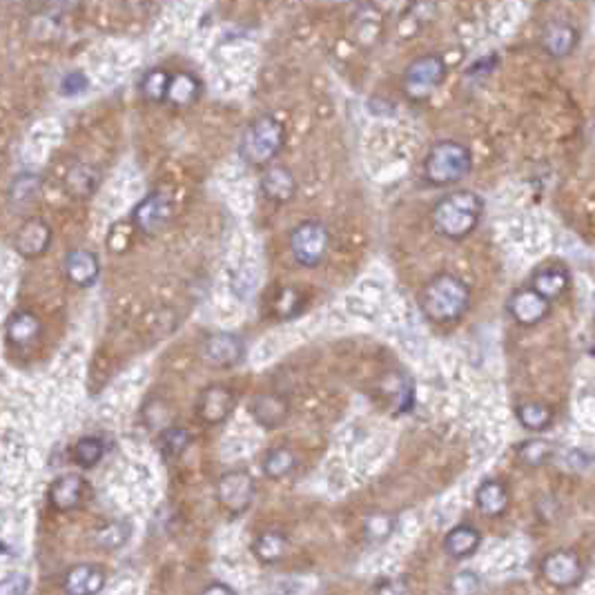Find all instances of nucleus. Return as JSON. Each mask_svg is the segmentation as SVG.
<instances>
[{
	"instance_id": "5",
	"label": "nucleus",
	"mask_w": 595,
	"mask_h": 595,
	"mask_svg": "<svg viewBox=\"0 0 595 595\" xmlns=\"http://www.w3.org/2000/svg\"><path fill=\"white\" fill-rule=\"evenodd\" d=\"M449 66L440 54H424L410 61L401 76V90L415 103L428 101L446 81Z\"/></svg>"
},
{
	"instance_id": "18",
	"label": "nucleus",
	"mask_w": 595,
	"mask_h": 595,
	"mask_svg": "<svg viewBox=\"0 0 595 595\" xmlns=\"http://www.w3.org/2000/svg\"><path fill=\"white\" fill-rule=\"evenodd\" d=\"M530 285L553 303L556 299L564 297L566 290L571 288V272L564 264L539 266L530 276Z\"/></svg>"
},
{
	"instance_id": "8",
	"label": "nucleus",
	"mask_w": 595,
	"mask_h": 595,
	"mask_svg": "<svg viewBox=\"0 0 595 595\" xmlns=\"http://www.w3.org/2000/svg\"><path fill=\"white\" fill-rule=\"evenodd\" d=\"M216 497H219V504L230 513H243L255 500V479L243 468L228 470L219 477Z\"/></svg>"
},
{
	"instance_id": "30",
	"label": "nucleus",
	"mask_w": 595,
	"mask_h": 595,
	"mask_svg": "<svg viewBox=\"0 0 595 595\" xmlns=\"http://www.w3.org/2000/svg\"><path fill=\"white\" fill-rule=\"evenodd\" d=\"M294 466H297V455L290 449H285V446H279V449H272L270 453L266 455L264 473L266 477L270 479H281L293 473Z\"/></svg>"
},
{
	"instance_id": "33",
	"label": "nucleus",
	"mask_w": 595,
	"mask_h": 595,
	"mask_svg": "<svg viewBox=\"0 0 595 595\" xmlns=\"http://www.w3.org/2000/svg\"><path fill=\"white\" fill-rule=\"evenodd\" d=\"M159 446L161 453H163L168 459L179 458V455L190 446V433L181 426H170L168 431H163L159 435Z\"/></svg>"
},
{
	"instance_id": "9",
	"label": "nucleus",
	"mask_w": 595,
	"mask_h": 595,
	"mask_svg": "<svg viewBox=\"0 0 595 595\" xmlns=\"http://www.w3.org/2000/svg\"><path fill=\"white\" fill-rule=\"evenodd\" d=\"M201 357L212 368H234L246 357V344L234 332H212L203 339Z\"/></svg>"
},
{
	"instance_id": "34",
	"label": "nucleus",
	"mask_w": 595,
	"mask_h": 595,
	"mask_svg": "<svg viewBox=\"0 0 595 595\" xmlns=\"http://www.w3.org/2000/svg\"><path fill=\"white\" fill-rule=\"evenodd\" d=\"M143 419H145L147 426L152 431H168L170 428V408L165 404V399H159V397H150L143 406Z\"/></svg>"
},
{
	"instance_id": "3",
	"label": "nucleus",
	"mask_w": 595,
	"mask_h": 595,
	"mask_svg": "<svg viewBox=\"0 0 595 595\" xmlns=\"http://www.w3.org/2000/svg\"><path fill=\"white\" fill-rule=\"evenodd\" d=\"M285 145L284 123L272 114H261L243 132L239 141V156L252 168H270L272 161Z\"/></svg>"
},
{
	"instance_id": "16",
	"label": "nucleus",
	"mask_w": 595,
	"mask_h": 595,
	"mask_svg": "<svg viewBox=\"0 0 595 595\" xmlns=\"http://www.w3.org/2000/svg\"><path fill=\"white\" fill-rule=\"evenodd\" d=\"M63 272H66L67 281L76 288H90L99 281L101 276V261L99 257L85 248H76L69 250L63 259Z\"/></svg>"
},
{
	"instance_id": "39",
	"label": "nucleus",
	"mask_w": 595,
	"mask_h": 595,
	"mask_svg": "<svg viewBox=\"0 0 595 595\" xmlns=\"http://www.w3.org/2000/svg\"><path fill=\"white\" fill-rule=\"evenodd\" d=\"M564 464L569 466L571 470H589L595 466V458L582 449H569L564 453Z\"/></svg>"
},
{
	"instance_id": "17",
	"label": "nucleus",
	"mask_w": 595,
	"mask_h": 595,
	"mask_svg": "<svg viewBox=\"0 0 595 595\" xmlns=\"http://www.w3.org/2000/svg\"><path fill=\"white\" fill-rule=\"evenodd\" d=\"M248 410H250V415L259 426H264L266 431H275V428L284 426L285 419H288L290 404L279 393H257L250 399Z\"/></svg>"
},
{
	"instance_id": "1",
	"label": "nucleus",
	"mask_w": 595,
	"mask_h": 595,
	"mask_svg": "<svg viewBox=\"0 0 595 595\" xmlns=\"http://www.w3.org/2000/svg\"><path fill=\"white\" fill-rule=\"evenodd\" d=\"M419 308L433 324H455L470 308L468 284L453 272H440L419 293Z\"/></svg>"
},
{
	"instance_id": "25",
	"label": "nucleus",
	"mask_w": 595,
	"mask_h": 595,
	"mask_svg": "<svg viewBox=\"0 0 595 595\" xmlns=\"http://www.w3.org/2000/svg\"><path fill=\"white\" fill-rule=\"evenodd\" d=\"M67 192L76 198H87L94 195L101 186V172L90 163H76L69 170L66 179Z\"/></svg>"
},
{
	"instance_id": "35",
	"label": "nucleus",
	"mask_w": 595,
	"mask_h": 595,
	"mask_svg": "<svg viewBox=\"0 0 595 595\" xmlns=\"http://www.w3.org/2000/svg\"><path fill=\"white\" fill-rule=\"evenodd\" d=\"M130 538V524L126 522H112L108 527H103L96 533V544L105 551H112V548L123 547Z\"/></svg>"
},
{
	"instance_id": "26",
	"label": "nucleus",
	"mask_w": 595,
	"mask_h": 595,
	"mask_svg": "<svg viewBox=\"0 0 595 595\" xmlns=\"http://www.w3.org/2000/svg\"><path fill=\"white\" fill-rule=\"evenodd\" d=\"M39 192H40V177H39V174L22 172V174H18V177H13L12 183H9L7 203L12 207H18V210H22V207L31 206V203L39 198Z\"/></svg>"
},
{
	"instance_id": "10",
	"label": "nucleus",
	"mask_w": 595,
	"mask_h": 595,
	"mask_svg": "<svg viewBox=\"0 0 595 595\" xmlns=\"http://www.w3.org/2000/svg\"><path fill=\"white\" fill-rule=\"evenodd\" d=\"M539 573L547 580L551 587L556 589H571L580 582L584 573V566L580 562L578 553L566 551V548H557V551L544 556L542 564H539Z\"/></svg>"
},
{
	"instance_id": "27",
	"label": "nucleus",
	"mask_w": 595,
	"mask_h": 595,
	"mask_svg": "<svg viewBox=\"0 0 595 595\" xmlns=\"http://www.w3.org/2000/svg\"><path fill=\"white\" fill-rule=\"evenodd\" d=\"M201 96V83L190 72H179L172 74V85H170L168 103L177 105V108H190L197 103Z\"/></svg>"
},
{
	"instance_id": "12",
	"label": "nucleus",
	"mask_w": 595,
	"mask_h": 595,
	"mask_svg": "<svg viewBox=\"0 0 595 595\" xmlns=\"http://www.w3.org/2000/svg\"><path fill=\"white\" fill-rule=\"evenodd\" d=\"M170 216H172L170 197L165 192H152L143 201H138L132 210V225L138 232L152 237L168 225Z\"/></svg>"
},
{
	"instance_id": "21",
	"label": "nucleus",
	"mask_w": 595,
	"mask_h": 595,
	"mask_svg": "<svg viewBox=\"0 0 595 595\" xmlns=\"http://www.w3.org/2000/svg\"><path fill=\"white\" fill-rule=\"evenodd\" d=\"M85 493V479L76 473L61 475L49 488V502L57 511H72L81 504Z\"/></svg>"
},
{
	"instance_id": "24",
	"label": "nucleus",
	"mask_w": 595,
	"mask_h": 595,
	"mask_svg": "<svg viewBox=\"0 0 595 595\" xmlns=\"http://www.w3.org/2000/svg\"><path fill=\"white\" fill-rule=\"evenodd\" d=\"M479 542H482V535H479L477 529L470 527V524H459V527L451 529L446 533L444 551L451 557H455V560H464V557L473 556L477 551Z\"/></svg>"
},
{
	"instance_id": "28",
	"label": "nucleus",
	"mask_w": 595,
	"mask_h": 595,
	"mask_svg": "<svg viewBox=\"0 0 595 595\" xmlns=\"http://www.w3.org/2000/svg\"><path fill=\"white\" fill-rule=\"evenodd\" d=\"M170 85H172V74L168 69H150L141 81V94L152 103H168Z\"/></svg>"
},
{
	"instance_id": "45",
	"label": "nucleus",
	"mask_w": 595,
	"mask_h": 595,
	"mask_svg": "<svg viewBox=\"0 0 595 595\" xmlns=\"http://www.w3.org/2000/svg\"><path fill=\"white\" fill-rule=\"evenodd\" d=\"M593 315H595V293H593Z\"/></svg>"
},
{
	"instance_id": "15",
	"label": "nucleus",
	"mask_w": 595,
	"mask_h": 595,
	"mask_svg": "<svg viewBox=\"0 0 595 595\" xmlns=\"http://www.w3.org/2000/svg\"><path fill=\"white\" fill-rule=\"evenodd\" d=\"M542 49L551 58H566L573 54V49L580 43V31L573 22L564 18H553L542 27Z\"/></svg>"
},
{
	"instance_id": "13",
	"label": "nucleus",
	"mask_w": 595,
	"mask_h": 595,
	"mask_svg": "<svg viewBox=\"0 0 595 595\" xmlns=\"http://www.w3.org/2000/svg\"><path fill=\"white\" fill-rule=\"evenodd\" d=\"M234 406H237V395H234L232 389L223 384H212L198 395L197 415L206 424L214 426V424L225 422L232 415Z\"/></svg>"
},
{
	"instance_id": "22",
	"label": "nucleus",
	"mask_w": 595,
	"mask_h": 595,
	"mask_svg": "<svg viewBox=\"0 0 595 595\" xmlns=\"http://www.w3.org/2000/svg\"><path fill=\"white\" fill-rule=\"evenodd\" d=\"M475 504L486 518H500L509 509V491L497 479H486L475 491Z\"/></svg>"
},
{
	"instance_id": "7",
	"label": "nucleus",
	"mask_w": 595,
	"mask_h": 595,
	"mask_svg": "<svg viewBox=\"0 0 595 595\" xmlns=\"http://www.w3.org/2000/svg\"><path fill=\"white\" fill-rule=\"evenodd\" d=\"M553 311V303L547 297L538 293L533 285H522V288L513 290L506 302V312L511 315V319L515 321L522 328H533L539 326Z\"/></svg>"
},
{
	"instance_id": "42",
	"label": "nucleus",
	"mask_w": 595,
	"mask_h": 595,
	"mask_svg": "<svg viewBox=\"0 0 595 595\" xmlns=\"http://www.w3.org/2000/svg\"><path fill=\"white\" fill-rule=\"evenodd\" d=\"M27 591V578L22 573L9 575L3 582V595H25Z\"/></svg>"
},
{
	"instance_id": "19",
	"label": "nucleus",
	"mask_w": 595,
	"mask_h": 595,
	"mask_svg": "<svg viewBox=\"0 0 595 595\" xmlns=\"http://www.w3.org/2000/svg\"><path fill=\"white\" fill-rule=\"evenodd\" d=\"M261 192L272 203H288L297 195V179L285 165H270L261 177Z\"/></svg>"
},
{
	"instance_id": "29",
	"label": "nucleus",
	"mask_w": 595,
	"mask_h": 595,
	"mask_svg": "<svg viewBox=\"0 0 595 595\" xmlns=\"http://www.w3.org/2000/svg\"><path fill=\"white\" fill-rule=\"evenodd\" d=\"M518 458L520 462L529 466V468H539V466H547L556 458V449H553L551 442L533 437V440L522 442V444L518 446Z\"/></svg>"
},
{
	"instance_id": "2",
	"label": "nucleus",
	"mask_w": 595,
	"mask_h": 595,
	"mask_svg": "<svg viewBox=\"0 0 595 595\" xmlns=\"http://www.w3.org/2000/svg\"><path fill=\"white\" fill-rule=\"evenodd\" d=\"M484 214V201L477 192L458 190L442 197L431 212L433 228L437 234L451 239V241H462L470 237L479 225Z\"/></svg>"
},
{
	"instance_id": "41",
	"label": "nucleus",
	"mask_w": 595,
	"mask_h": 595,
	"mask_svg": "<svg viewBox=\"0 0 595 595\" xmlns=\"http://www.w3.org/2000/svg\"><path fill=\"white\" fill-rule=\"evenodd\" d=\"M497 66H500V58H497L495 54H488V57L475 61L466 74H468V76H488L491 72H495Z\"/></svg>"
},
{
	"instance_id": "20",
	"label": "nucleus",
	"mask_w": 595,
	"mask_h": 595,
	"mask_svg": "<svg viewBox=\"0 0 595 595\" xmlns=\"http://www.w3.org/2000/svg\"><path fill=\"white\" fill-rule=\"evenodd\" d=\"M63 587L67 595H96L105 587V571L96 564H76L67 571Z\"/></svg>"
},
{
	"instance_id": "43",
	"label": "nucleus",
	"mask_w": 595,
	"mask_h": 595,
	"mask_svg": "<svg viewBox=\"0 0 595 595\" xmlns=\"http://www.w3.org/2000/svg\"><path fill=\"white\" fill-rule=\"evenodd\" d=\"M377 595H410L404 580H386L377 589Z\"/></svg>"
},
{
	"instance_id": "44",
	"label": "nucleus",
	"mask_w": 595,
	"mask_h": 595,
	"mask_svg": "<svg viewBox=\"0 0 595 595\" xmlns=\"http://www.w3.org/2000/svg\"><path fill=\"white\" fill-rule=\"evenodd\" d=\"M198 595H237L232 591V589L228 587V584H221V582H214V584H210V587H206L203 589L201 593Z\"/></svg>"
},
{
	"instance_id": "37",
	"label": "nucleus",
	"mask_w": 595,
	"mask_h": 595,
	"mask_svg": "<svg viewBox=\"0 0 595 595\" xmlns=\"http://www.w3.org/2000/svg\"><path fill=\"white\" fill-rule=\"evenodd\" d=\"M87 90H90V78L83 72H78V69L67 72L66 76L61 78V83H58V92H61L63 96H78Z\"/></svg>"
},
{
	"instance_id": "40",
	"label": "nucleus",
	"mask_w": 595,
	"mask_h": 595,
	"mask_svg": "<svg viewBox=\"0 0 595 595\" xmlns=\"http://www.w3.org/2000/svg\"><path fill=\"white\" fill-rule=\"evenodd\" d=\"M479 587V580L477 575L470 573V571H464V573H458L453 578V582H451V589H453L458 595H470L477 591Z\"/></svg>"
},
{
	"instance_id": "31",
	"label": "nucleus",
	"mask_w": 595,
	"mask_h": 595,
	"mask_svg": "<svg viewBox=\"0 0 595 595\" xmlns=\"http://www.w3.org/2000/svg\"><path fill=\"white\" fill-rule=\"evenodd\" d=\"M285 547H288V539H285L284 533H279V530H267V533L257 538L252 551H255V556L259 557L261 562H276L284 557Z\"/></svg>"
},
{
	"instance_id": "36",
	"label": "nucleus",
	"mask_w": 595,
	"mask_h": 595,
	"mask_svg": "<svg viewBox=\"0 0 595 595\" xmlns=\"http://www.w3.org/2000/svg\"><path fill=\"white\" fill-rule=\"evenodd\" d=\"M393 530H395V518H390V515L377 513V515H371V518L366 520V538L368 539H377V542H381V539L389 538Z\"/></svg>"
},
{
	"instance_id": "11",
	"label": "nucleus",
	"mask_w": 595,
	"mask_h": 595,
	"mask_svg": "<svg viewBox=\"0 0 595 595\" xmlns=\"http://www.w3.org/2000/svg\"><path fill=\"white\" fill-rule=\"evenodd\" d=\"M52 239L54 232L48 221L40 219V216H30L18 225L16 234H13V250L22 259H40L43 255H48Z\"/></svg>"
},
{
	"instance_id": "23",
	"label": "nucleus",
	"mask_w": 595,
	"mask_h": 595,
	"mask_svg": "<svg viewBox=\"0 0 595 595\" xmlns=\"http://www.w3.org/2000/svg\"><path fill=\"white\" fill-rule=\"evenodd\" d=\"M515 417L522 424V428H527L530 433H544L553 426L556 422V410L551 408L544 401H522V404L515 408Z\"/></svg>"
},
{
	"instance_id": "38",
	"label": "nucleus",
	"mask_w": 595,
	"mask_h": 595,
	"mask_svg": "<svg viewBox=\"0 0 595 595\" xmlns=\"http://www.w3.org/2000/svg\"><path fill=\"white\" fill-rule=\"evenodd\" d=\"M293 306H297L299 311H302V297L297 294V290L293 288H285L281 290L279 297L275 299V311L279 317H293L297 315V312L293 311Z\"/></svg>"
},
{
	"instance_id": "14",
	"label": "nucleus",
	"mask_w": 595,
	"mask_h": 595,
	"mask_svg": "<svg viewBox=\"0 0 595 595\" xmlns=\"http://www.w3.org/2000/svg\"><path fill=\"white\" fill-rule=\"evenodd\" d=\"M43 335V321L31 311H13L4 321V341L13 350H30Z\"/></svg>"
},
{
	"instance_id": "6",
	"label": "nucleus",
	"mask_w": 595,
	"mask_h": 595,
	"mask_svg": "<svg viewBox=\"0 0 595 595\" xmlns=\"http://www.w3.org/2000/svg\"><path fill=\"white\" fill-rule=\"evenodd\" d=\"M330 248V232L321 221H302L290 232V252L303 267H315L326 259Z\"/></svg>"
},
{
	"instance_id": "32",
	"label": "nucleus",
	"mask_w": 595,
	"mask_h": 595,
	"mask_svg": "<svg viewBox=\"0 0 595 595\" xmlns=\"http://www.w3.org/2000/svg\"><path fill=\"white\" fill-rule=\"evenodd\" d=\"M105 455V444L99 437H81V440L74 444V462L81 468H94L96 464L103 459Z\"/></svg>"
},
{
	"instance_id": "4",
	"label": "nucleus",
	"mask_w": 595,
	"mask_h": 595,
	"mask_svg": "<svg viewBox=\"0 0 595 595\" xmlns=\"http://www.w3.org/2000/svg\"><path fill=\"white\" fill-rule=\"evenodd\" d=\"M473 168V154L464 143L437 141L424 159V177L431 186L446 188L468 177Z\"/></svg>"
}]
</instances>
